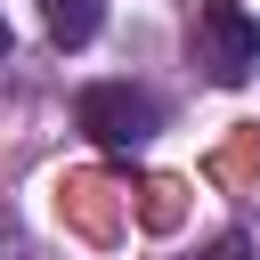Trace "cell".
Instances as JSON below:
<instances>
[{
    "mask_svg": "<svg viewBox=\"0 0 260 260\" xmlns=\"http://www.w3.org/2000/svg\"><path fill=\"white\" fill-rule=\"evenodd\" d=\"M73 122L89 130V146H106V154H138V146L162 130V106H154L138 81H89V89L73 98Z\"/></svg>",
    "mask_w": 260,
    "mask_h": 260,
    "instance_id": "obj_1",
    "label": "cell"
},
{
    "mask_svg": "<svg viewBox=\"0 0 260 260\" xmlns=\"http://www.w3.org/2000/svg\"><path fill=\"white\" fill-rule=\"evenodd\" d=\"M195 65H203L219 89L252 81V73H260V16L236 8V0H203V8H195Z\"/></svg>",
    "mask_w": 260,
    "mask_h": 260,
    "instance_id": "obj_2",
    "label": "cell"
},
{
    "mask_svg": "<svg viewBox=\"0 0 260 260\" xmlns=\"http://www.w3.org/2000/svg\"><path fill=\"white\" fill-rule=\"evenodd\" d=\"M41 24H49V41H57V49H81V41H98L106 0H41Z\"/></svg>",
    "mask_w": 260,
    "mask_h": 260,
    "instance_id": "obj_3",
    "label": "cell"
},
{
    "mask_svg": "<svg viewBox=\"0 0 260 260\" xmlns=\"http://www.w3.org/2000/svg\"><path fill=\"white\" fill-rule=\"evenodd\" d=\"M219 260H252V252H244V236H228V244H219Z\"/></svg>",
    "mask_w": 260,
    "mask_h": 260,
    "instance_id": "obj_4",
    "label": "cell"
}]
</instances>
